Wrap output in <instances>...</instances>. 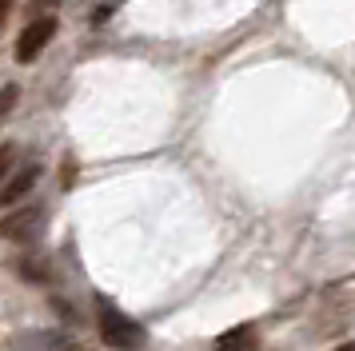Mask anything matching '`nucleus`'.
Listing matches in <instances>:
<instances>
[{"label":"nucleus","mask_w":355,"mask_h":351,"mask_svg":"<svg viewBox=\"0 0 355 351\" xmlns=\"http://www.w3.org/2000/svg\"><path fill=\"white\" fill-rule=\"evenodd\" d=\"M100 335H104V343H112V348H120V351L144 343V327L132 316L116 311L112 303H104V300H100Z\"/></svg>","instance_id":"f257e3e1"},{"label":"nucleus","mask_w":355,"mask_h":351,"mask_svg":"<svg viewBox=\"0 0 355 351\" xmlns=\"http://www.w3.org/2000/svg\"><path fill=\"white\" fill-rule=\"evenodd\" d=\"M36 180H40V164L36 160H20L12 168V176L4 180V188H0V204H20L36 188Z\"/></svg>","instance_id":"20e7f679"},{"label":"nucleus","mask_w":355,"mask_h":351,"mask_svg":"<svg viewBox=\"0 0 355 351\" xmlns=\"http://www.w3.org/2000/svg\"><path fill=\"white\" fill-rule=\"evenodd\" d=\"M56 36V16H36L33 24H24V32H20L17 40V60L20 64H33L44 48H49V40Z\"/></svg>","instance_id":"f03ea898"},{"label":"nucleus","mask_w":355,"mask_h":351,"mask_svg":"<svg viewBox=\"0 0 355 351\" xmlns=\"http://www.w3.org/2000/svg\"><path fill=\"white\" fill-rule=\"evenodd\" d=\"M4 20H8V0H0V28H4Z\"/></svg>","instance_id":"0eeeda50"},{"label":"nucleus","mask_w":355,"mask_h":351,"mask_svg":"<svg viewBox=\"0 0 355 351\" xmlns=\"http://www.w3.org/2000/svg\"><path fill=\"white\" fill-rule=\"evenodd\" d=\"M12 168H17V148L4 144V148H0V188H4V180L12 176Z\"/></svg>","instance_id":"423d86ee"},{"label":"nucleus","mask_w":355,"mask_h":351,"mask_svg":"<svg viewBox=\"0 0 355 351\" xmlns=\"http://www.w3.org/2000/svg\"><path fill=\"white\" fill-rule=\"evenodd\" d=\"M343 351H355V348H343Z\"/></svg>","instance_id":"6e6552de"},{"label":"nucleus","mask_w":355,"mask_h":351,"mask_svg":"<svg viewBox=\"0 0 355 351\" xmlns=\"http://www.w3.org/2000/svg\"><path fill=\"white\" fill-rule=\"evenodd\" d=\"M40 228H44V212L40 207H20V212L0 220V236L17 239V243H33L40 236Z\"/></svg>","instance_id":"7ed1b4c3"},{"label":"nucleus","mask_w":355,"mask_h":351,"mask_svg":"<svg viewBox=\"0 0 355 351\" xmlns=\"http://www.w3.org/2000/svg\"><path fill=\"white\" fill-rule=\"evenodd\" d=\"M216 351H259L256 332H252V327H232L227 335L216 339Z\"/></svg>","instance_id":"39448f33"}]
</instances>
